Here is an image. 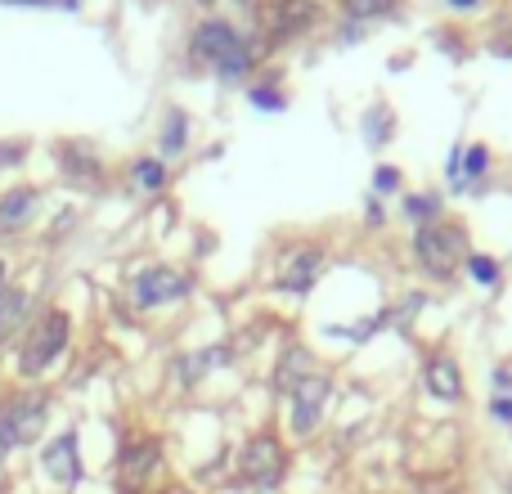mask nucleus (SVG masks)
<instances>
[{"label":"nucleus","mask_w":512,"mask_h":494,"mask_svg":"<svg viewBox=\"0 0 512 494\" xmlns=\"http://www.w3.org/2000/svg\"><path fill=\"white\" fill-rule=\"evenodd\" d=\"M18 153H23V149H18V144H0V167H9V162H18Z\"/></svg>","instance_id":"28"},{"label":"nucleus","mask_w":512,"mask_h":494,"mask_svg":"<svg viewBox=\"0 0 512 494\" xmlns=\"http://www.w3.org/2000/svg\"><path fill=\"white\" fill-rule=\"evenodd\" d=\"M486 171H490V149H486V144H472V149L463 153V185L481 180Z\"/></svg>","instance_id":"21"},{"label":"nucleus","mask_w":512,"mask_h":494,"mask_svg":"<svg viewBox=\"0 0 512 494\" xmlns=\"http://www.w3.org/2000/svg\"><path fill=\"white\" fill-rule=\"evenodd\" d=\"M310 23H315V0H270L265 9V32L274 41H288V36L306 32Z\"/></svg>","instance_id":"8"},{"label":"nucleus","mask_w":512,"mask_h":494,"mask_svg":"<svg viewBox=\"0 0 512 494\" xmlns=\"http://www.w3.org/2000/svg\"><path fill=\"white\" fill-rule=\"evenodd\" d=\"M239 45V32H234V23H225V18H207V23L194 27V41H189V50H194L198 63H207V68H216V63L225 59V54Z\"/></svg>","instance_id":"7"},{"label":"nucleus","mask_w":512,"mask_h":494,"mask_svg":"<svg viewBox=\"0 0 512 494\" xmlns=\"http://www.w3.org/2000/svg\"><path fill=\"white\" fill-rule=\"evenodd\" d=\"M391 131H396V126H391V108L387 104H378V108H369V113H364V140H369L373 149H378V144H387Z\"/></svg>","instance_id":"20"},{"label":"nucleus","mask_w":512,"mask_h":494,"mask_svg":"<svg viewBox=\"0 0 512 494\" xmlns=\"http://www.w3.org/2000/svg\"><path fill=\"white\" fill-rule=\"evenodd\" d=\"M490 414H495L499 423H512V396H499L495 405H490Z\"/></svg>","instance_id":"27"},{"label":"nucleus","mask_w":512,"mask_h":494,"mask_svg":"<svg viewBox=\"0 0 512 494\" xmlns=\"http://www.w3.org/2000/svg\"><path fill=\"white\" fill-rule=\"evenodd\" d=\"M68 333H72V319L63 315V310H50V315H45L41 324L27 333L23 351H18V373H23V378H36V373H45L63 355V346H68Z\"/></svg>","instance_id":"3"},{"label":"nucleus","mask_w":512,"mask_h":494,"mask_svg":"<svg viewBox=\"0 0 512 494\" xmlns=\"http://www.w3.org/2000/svg\"><path fill=\"white\" fill-rule=\"evenodd\" d=\"M45 414H50V396L41 391H27V396H14L0 405V450H23L41 436Z\"/></svg>","instance_id":"2"},{"label":"nucleus","mask_w":512,"mask_h":494,"mask_svg":"<svg viewBox=\"0 0 512 494\" xmlns=\"http://www.w3.org/2000/svg\"><path fill=\"white\" fill-rule=\"evenodd\" d=\"M225 360H230V346H207V351L185 355V360H180V378H185V382H198L207 369H216V364H225Z\"/></svg>","instance_id":"16"},{"label":"nucleus","mask_w":512,"mask_h":494,"mask_svg":"<svg viewBox=\"0 0 512 494\" xmlns=\"http://www.w3.org/2000/svg\"><path fill=\"white\" fill-rule=\"evenodd\" d=\"M468 274L477 283H486V288H495L499 283V261L495 256H468Z\"/></svg>","instance_id":"23"},{"label":"nucleus","mask_w":512,"mask_h":494,"mask_svg":"<svg viewBox=\"0 0 512 494\" xmlns=\"http://www.w3.org/2000/svg\"><path fill=\"white\" fill-rule=\"evenodd\" d=\"M27 319V292L23 288H5L0 292V342L9 333H18V324Z\"/></svg>","instance_id":"15"},{"label":"nucleus","mask_w":512,"mask_h":494,"mask_svg":"<svg viewBox=\"0 0 512 494\" xmlns=\"http://www.w3.org/2000/svg\"><path fill=\"white\" fill-rule=\"evenodd\" d=\"M427 391H432L436 400H463V373L459 364L450 360V355H436V360H427Z\"/></svg>","instance_id":"13"},{"label":"nucleus","mask_w":512,"mask_h":494,"mask_svg":"<svg viewBox=\"0 0 512 494\" xmlns=\"http://www.w3.org/2000/svg\"><path fill=\"white\" fill-rule=\"evenodd\" d=\"M450 5H454V9H472V5H477V0H450Z\"/></svg>","instance_id":"29"},{"label":"nucleus","mask_w":512,"mask_h":494,"mask_svg":"<svg viewBox=\"0 0 512 494\" xmlns=\"http://www.w3.org/2000/svg\"><path fill=\"white\" fill-rule=\"evenodd\" d=\"M41 468L50 472V481H59V486H77V481H81L77 432H63V436H54V441L45 445V454H41Z\"/></svg>","instance_id":"9"},{"label":"nucleus","mask_w":512,"mask_h":494,"mask_svg":"<svg viewBox=\"0 0 512 494\" xmlns=\"http://www.w3.org/2000/svg\"><path fill=\"white\" fill-rule=\"evenodd\" d=\"M373 189H382V194L400 189V171L396 167H378V171H373Z\"/></svg>","instance_id":"26"},{"label":"nucleus","mask_w":512,"mask_h":494,"mask_svg":"<svg viewBox=\"0 0 512 494\" xmlns=\"http://www.w3.org/2000/svg\"><path fill=\"white\" fill-rule=\"evenodd\" d=\"M0 292H5V261H0Z\"/></svg>","instance_id":"30"},{"label":"nucleus","mask_w":512,"mask_h":494,"mask_svg":"<svg viewBox=\"0 0 512 494\" xmlns=\"http://www.w3.org/2000/svg\"><path fill=\"white\" fill-rule=\"evenodd\" d=\"M405 212H409V216H418V221H427V225H432L436 216H441V198H423V194H409V198H405Z\"/></svg>","instance_id":"24"},{"label":"nucleus","mask_w":512,"mask_h":494,"mask_svg":"<svg viewBox=\"0 0 512 494\" xmlns=\"http://www.w3.org/2000/svg\"><path fill=\"white\" fill-rule=\"evenodd\" d=\"M414 252L418 261H423L427 274H436V279H450L454 270H459V261H468V230H463L459 221H432L423 225V230L414 234Z\"/></svg>","instance_id":"1"},{"label":"nucleus","mask_w":512,"mask_h":494,"mask_svg":"<svg viewBox=\"0 0 512 494\" xmlns=\"http://www.w3.org/2000/svg\"><path fill=\"white\" fill-rule=\"evenodd\" d=\"M319 274H324V252H319V247H297V252H288V261H283V270H279V288L310 292Z\"/></svg>","instance_id":"10"},{"label":"nucleus","mask_w":512,"mask_h":494,"mask_svg":"<svg viewBox=\"0 0 512 494\" xmlns=\"http://www.w3.org/2000/svg\"><path fill=\"white\" fill-rule=\"evenodd\" d=\"M198 5H212V0H198Z\"/></svg>","instance_id":"31"},{"label":"nucleus","mask_w":512,"mask_h":494,"mask_svg":"<svg viewBox=\"0 0 512 494\" xmlns=\"http://www.w3.org/2000/svg\"><path fill=\"white\" fill-rule=\"evenodd\" d=\"M36 207H41V198H36V189H27V185H14L9 194H0V234L27 230Z\"/></svg>","instance_id":"12"},{"label":"nucleus","mask_w":512,"mask_h":494,"mask_svg":"<svg viewBox=\"0 0 512 494\" xmlns=\"http://www.w3.org/2000/svg\"><path fill=\"white\" fill-rule=\"evenodd\" d=\"M306 378H310V351H306V346H288V355L279 360V373H274V387L292 396V391H297Z\"/></svg>","instance_id":"14"},{"label":"nucleus","mask_w":512,"mask_h":494,"mask_svg":"<svg viewBox=\"0 0 512 494\" xmlns=\"http://www.w3.org/2000/svg\"><path fill=\"white\" fill-rule=\"evenodd\" d=\"M185 140H189V117L180 113V108H171L167 126H162V153H167V158H176V153L185 149Z\"/></svg>","instance_id":"19"},{"label":"nucleus","mask_w":512,"mask_h":494,"mask_svg":"<svg viewBox=\"0 0 512 494\" xmlns=\"http://www.w3.org/2000/svg\"><path fill=\"white\" fill-rule=\"evenodd\" d=\"M328 391H333L328 373H310V378L292 391V432H297V436H310L319 427L324 405H328Z\"/></svg>","instance_id":"6"},{"label":"nucleus","mask_w":512,"mask_h":494,"mask_svg":"<svg viewBox=\"0 0 512 494\" xmlns=\"http://www.w3.org/2000/svg\"><path fill=\"white\" fill-rule=\"evenodd\" d=\"M189 292V274L171 270V265H144L140 274L131 279V301L140 310H158V306H171Z\"/></svg>","instance_id":"4"},{"label":"nucleus","mask_w":512,"mask_h":494,"mask_svg":"<svg viewBox=\"0 0 512 494\" xmlns=\"http://www.w3.org/2000/svg\"><path fill=\"white\" fill-rule=\"evenodd\" d=\"M131 185L144 189V194H158V189L167 185V167H162L158 158H135L131 162Z\"/></svg>","instance_id":"18"},{"label":"nucleus","mask_w":512,"mask_h":494,"mask_svg":"<svg viewBox=\"0 0 512 494\" xmlns=\"http://www.w3.org/2000/svg\"><path fill=\"white\" fill-rule=\"evenodd\" d=\"M158 459H162V445L158 441H131L122 450V459H117V477H122V486L126 490H140L144 481L153 477Z\"/></svg>","instance_id":"11"},{"label":"nucleus","mask_w":512,"mask_h":494,"mask_svg":"<svg viewBox=\"0 0 512 494\" xmlns=\"http://www.w3.org/2000/svg\"><path fill=\"white\" fill-rule=\"evenodd\" d=\"M391 5H396V0H346V18H355V23H364V18H378V14H387Z\"/></svg>","instance_id":"22"},{"label":"nucleus","mask_w":512,"mask_h":494,"mask_svg":"<svg viewBox=\"0 0 512 494\" xmlns=\"http://www.w3.org/2000/svg\"><path fill=\"white\" fill-rule=\"evenodd\" d=\"M288 472V454L274 436H252L248 450H243V481L256 490H274Z\"/></svg>","instance_id":"5"},{"label":"nucleus","mask_w":512,"mask_h":494,"mask_svg":"<svg viewBox=\"0 0 512 494\" xmlns=\"http://www.w3.org/2000/svg\"><path fill=\"white\" fill-rule=\"evenodd\" d=\"M252 59H256V50L239 36V45H234V50L216 63V77H221V81H243V77H248V68H252Z\"/></svg>","instance_id":"17"},{"label":"nucleus","mask_w":512,"mask_h":494,"mask_svg":"<svg viewBox=\"0 0 512 494\" xmlns=\"http://www.w3.org/2000/svg\"><path fill=\"white\" fill-rule=\"evenodd\" d=\"M252 104H256V108H270V113H279V108H288V99H283L279 90H252Z\"/></svg>","instance_id":"25"}]
</instances>
